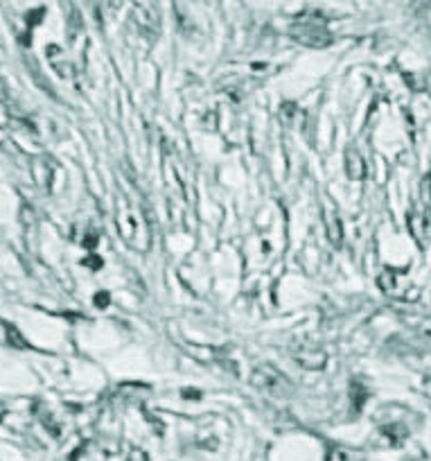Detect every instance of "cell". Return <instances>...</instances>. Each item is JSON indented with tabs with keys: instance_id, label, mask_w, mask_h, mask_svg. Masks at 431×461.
I'll return each mask as SVG.
<instances>
[{
	"instance_id": "6da1fadb",
	"label": "cell",
	"mask_w": 431,
	"mask_h": 461,
	"mask_svg": "<svg viewBox=\"0 0 431 461\" xmlns=\"http://www.w3.org/2000/svg\"><path fill=\"white\" fill-rule=\"evenodd\" d=\"M292 37L308 48H326L332 43V34L328 30L326 19L317 12H308V14L299 16L296 23L292 25Z\"/></svg>"
},
{
	"instance_id": "7a4b0ae2",
	"label": "cell",
	"mask_w": 431,
	"mask_h": 461,
	"mask_svg": "<svg viewBox=\"0 0 431 461\" xmlns=\"http://www.w3.org/2000/svg\"><path fill=\"white\" fill-rule=\"evenodd\" d=\"M118 229L120 236L127 240V245H131L133 249L145 251L149 247V230L145 229V221L131 211L127 202H120V211H118Z\"/></svg>"
},
{
	"instance_id": "3957f363",
	"label": "cell",
	"mask_w": 431,
	"mask_h": 461,
	"mask_svg": "<svg viewBox=\"0 0 431 461\" xmlns=\"http://www.w3.org/2000/svg\"><path fill=\"white\" fill-rule=\"evenodd\" d=\"M251 384L256 389H260V392H265L266 396H274V398H287L294 393V387H292L290 378L269 365H262L257 366V369H253Z\"/></svg>"
},
{
	"instance_id": "277c9868",
	"label": "cell",
	"mask_w": 431,
	"mask_h": 461,
	"mask_svg": "<svg viewBox=\"0 0 431 461\" xmlns=\"http://www.w3.org/2000/svg\"><path fill=\"white\" fill-rule=\"evenodd\" d=\"M323 220H326V230H328V240L332 242V247L339 249L341 242H344V224L339 220V212L330 203H326V211H323Z\"/></svg>"
},
{
	"instance_id": "5b68a950",
	"label": "cell",
	"mask_w": 431,
	"mask_h": 461,
	"mask_svg": "<svg viewBox=\"0 0 431 461\" xmlns=\"http://www.w3.org/2000/svg\"><path fill=\"white\" fill-rule=\"evenodd\" d=\"M294 360L303 369H323L328 362V353L321 351V348H296Z\"/></svg>"
},
{
	"instance_id": "8992f818",
	"label": "cell",
	"mask_w": 431,
	"mask_h": 461,
	"mask_svg": "<svg viewBox=\"0 0 431 461\" xmlns=\"http://www.w3.org/2000/svg\"><path fill=\"white\" fill-rule=\"evenodd\" d=\"M346 175L355 181L366 176V158L359 154L357 148H350L348 152H346Z\"/></svg>"
},
{
	"instance_id": "52a82bcc",
	"label": "cell",
	"mask_w": 431,
	"mask_h": 461,
	"mask_svg": "<svg viewBox=\"0 0 431 461\" xmlns=\"http://www.w3.org/2000/svg\"><path fill=\"white\" fill-rule=\"evenodd\" d=\"M32 175H34V181H37L41 188L50 190L52 176H55V163H52L48 157L37 158V161H34V167H32Z\"/></svg>"
},
{
	"instance_id": "ba28073f",
	"label": "cell",
	"mask_w": 431,
	"mask_h": 461,
	"mask_svg": "<svg viewBox=\"0 0 431 461\" xmlns=\"http://www.w3.org/2000/svg\"><path fill=\"white\" fill-rule=\"evenodd\" d=\"M3 328H5L7 346H12V348H19V351H28L30 344H28V341H25V337L21 335V330L14 326V323L3 321Z\"/></svg>"
},
{
	"instance_id": "9c48e42d",
	"label": "cell",
	"mask_w": 431,
	"mask_h": 461,
	"mask_svg": "<svg viewBox=\"0 0 431 461\" xmlns=\"http://www.w3.org/2000/svg\"><path fill=\"white\" fill-rule=\"evenodd\" d=\"M48 57H50L52 66H55V68L59 70L64 77H70V64H66V59H64V55H61L59 48H57V46L48 48Z\"/></svg>"
},
{
	"instance_id": "30bf717a",
	"label": "cell",
	"mask_w": 431,
	"mask_h": 461,
	"mask_svg": "<svg viewBox=\"0 0 431 461\" xmlns=\"http://www.w3.org/2000/svg\"><path fill=\"white\" fill-rule=\"evenodd\" d=\"M21 221H23V226L28 230L34 229V224H37V215H34V211L28 206V203H25V206L21 208Z\"/></svg>"
},
{
	"instance_id": "8fae6325",
	"label": "cell",
	"mask_w": 431,
	"mask_h": 461,
	"mask_svg": "<svg viewBox=\"0 0 431 461\" xmlns=\"http://www.w3.org/2000/svg\"><path fill=\"white\" fill-rule=\"evenodd\" d=\"M350 393H353V401H355V405L357 407H362V402L366 401V389H362L359 387L357 383L353 384V389H350Z\"/></svg>"
},
{
	"instance_id": "7c38bea8",
	"label": "cell",
	"mask_w": 431,
	"mask_h": 461,
	"mask_svg": "<svg viewBox=\"0 0 431 461\" xmlns=\"http://www.w3.org/2000/svg\"><path fill=\"white\" fill-rule=\"evenodd\" d=\"M84 265H86V267H91V269H100L102 260H100V256H88V258L84 260Z\"/></svg>"
},
{
	"instance_id": "4fadbf2b",
	"label": "cell",
	"mask_w": 431,
	"mask_h": 461,
	"mask_svg": "<svg viewBox=\"0 0 431 461\" xmlns=\"http://www.w3.org/2000/svg\"><path fill=\"white\" fill-rule=\"evenodd\" d=\"M95 305L97 308H106V305H109V294H106V292H97Z\"/></svg>"
},
{
	"instance_id": "5bb4252c",
	"label": "cell",
	"mask_w": 431,
	"mask_h": 461,
	"mask_svg": "<svg viewBox=\"0 0 431 461\" xmlns=\"http://www.w3.org/2000/svg\"><path fill=\"white\" fill-rule=\"evenodd\" d=\"M43 14H46V10H37L32 12V14H28V25L32 28V25H37L39 19H43Z\"/></svg>"
},
{
	"instance_id": "9a60e30c",
	"label": "cell",
	"mask_w": 431,
	"mask_h": 461,
	"mask_svg": "<svg viewBox=\"0 0 431 461\" xmlns=\"http://www.w3.org/2000/svg\"><path fill=\"white\" fill-rule=\"evenodd\" d=\"M84 245H86L88 249H93V247L97 245V233H88V236L84 238Z\"/></svg>"
},
{
	"instance_id": "2e32d148",
	"label": "cell",
	"mask_w": 431,
	"mask_h": 461,
	"mask_svg": "<svg viewBox=\"0 0 431 461\" xmlns=\"http://www.w3.org/2000/svg\"><path fill=\"white\" fill-rule=\"evenodd\" d=\"M5 100V86H3V82H0V102Z\"/></svg>"
},
{
	"instance_id": "e0dca14e",
	"label": "cell",
	"mask_w": 431,
	"mask_h": 461,
	"mask_svg": "<svg viewBox=\"0 0 431 461\" xmlns=\"http://www.w3.org/2000/svg\"><path fill=\"white\" fill-rule=\"evenodd\" d=\"M5 416V405H0V419Z\"/></svg>"
}]
</instances>
